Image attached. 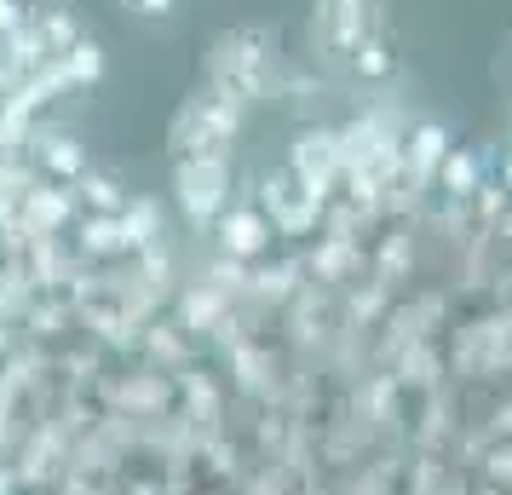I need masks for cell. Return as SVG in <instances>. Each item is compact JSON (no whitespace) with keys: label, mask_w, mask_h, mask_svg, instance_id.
<instances>
[{"label":"cell","mask_w":512,"mask_h":495,"mask_svg":"<svg viewBox=\"0 0 512 495\" xmlns=\"http://www.w3.org/2000/svg\"><path fill=\"white\" fill-rule=\"evenodd\" d=\"M81 248H87V254H116V248H127V231H121L116 213L87 219V225H81Z\"/></svg>","instance_id":"obj_5"},{"label":"cell","mask_w":512,"mask_h":495,"mask_svg":"<svg viewBox=\"0 0 512 495\" xmlns=\"http://www.w3.org/2000/svg\"><path fill=\"white\" fill-rule=\"evenodd\" d=\"M265 242H271V225H265L254 208H225L219 213V248H225L231 260H254Z\"/></svg>","instance_id":"obj_2"},{"label":"cell","mask_w":512,"mask_h":495,"mask_svg":"<svg viewBox=\"0 0 512 495\" xmlns=\"http://www.w3.org/2000/svg\"><path fill=\"white\" fill-rule=\"evenodd\" d=\"M156 225H162V213H156V202H133V208L121 213V231H127V248H139V242H150V236H156Z\"/></svg>","instance_id":"obj_6"},{"label":"cell","mask_w":512,"mask_h":495,"mask_svg":"<svg viewBox=\"0 0 512 495\" xmlns=\"http://www.w3.org/2000/svg\"><path fill=\"white\" fill-rule=\"evenodd\" d=\"M41 162H47L58 179H75V173H87V156H81V144H75L70 133H52V139H41Z\"/></svg>","instance_id":"obj_4"},{"label":"cell","mask_w":512,"mask_h":495,"mask_svg":"<svg viewBox=\"0 0 512 495\" xmlns=\"http://www.w3.org/2000/svg\"><path fill=\"white\" fill-rule=\"evenodd\" d=\"M144 12H167V0H144Z\"/></svg>","instance_id":"obj_12"},{"label":"cell","mask_w":512,"mask_h":495,"mask_svg":"<svg viewBox=\"0 0 512 495\" xmlns=\"http://www.w3.org/2000/svg\"><path fill=\"white\" fill-rule=\"evenodd\" d=\"M507 190H512V162H507Z\"/></svg>","instance_id":"obj_14"},{"label":"cell","mask_w":512,"mask_h":495,"mask_svg":"<svg viewBox=\"0 0 512 495\" xmlns=\"http://www.w3.org/2000/svg\"><path fill=\"white\" fill-rule=\"evenodd\" d=\"M64 64H70V81H98V75H104V52H98L93 41H75Z\"/></svg>","instance_id":"obj_7"},{"label":"cell","mask_w":512,"mask_h":495,"mask_svg":"<svg viewBox=\"0 0 512 495\" xmlns=\"http://www.w3.org/2000/svg\"><path fill=\"white\" fill-rule=\"evenodd\" d=\"M449 162V144H443V127L432 121H420L415 133H409V173H415V185H426L438 167Z\"/></svg>","instance_id":"obj_3"},{"label":"cell","mask_w":512,"mask_h":495,"mask_svg":"<svg viewBox=\"0 0 512 495\" xmlns=\"http://www.w3.org/2000/svg\"><path fill=\"white\" fill-rule=\"evenodd\" d=\"M6 81H12V64H6V58H0V87H6Z\"/></svg>","instance_id":"obj_13"},{"label":"cell","mask_w":512,"mask_h":495,"mask_svg":"<svg viewBox=\"0 0 512 495\" xmlns=\"http://www.w3.org/2000/svg\"><path fill=\"white\" fill-rule=\"evenodd\" d=\"M12 29H24V12L12 0H0V35H12Z\"/></svg>","instance_id":"obj_11"},{"label":"cell","mask_w":512,"mask_h":495,"mask_svg":"<svg viewBox=\"0 0 512 495\" xmlns=\"http://www.w3.org/2000/svg\"><path fill=\"white\" fill-rule=\"evenodd\" d=\"M438 173H443V185L455 190V196H466V190H478V162H472V156H449V162H443Z\"/></svg>","instance_id":"obj_9"},{"label":"cell","mask_w":512,"mask_h":495,"mask_svg":"<svg viewBox=\"0 0 512 495\" xmlns=\"http://www.w3.org/2000/svg\"><path fill=\"white\" fill-rule=\"evenodd\" d=\"M225 190H231V173L219 156H185L179 162V208L196 219V225H208L225 213Z\"/></svg>","instance_id":"obj_1"},{"label":"cell","mask_w":512,"mask_h":495,"mask_svg":"<svg viewBox=\"0 0 512 495\" xmlns=\"http://www.w3.org/2000/svg\"><path fill=\"white\" fill-rule=\"evenodd\" d=\"M29 213H35L41 225H58V219L70 213V202H64L58 190H35V196H29Z\"/></svg>","instance_id":"obj_10"},{"label":"cell","mask_w":512,"mask_h":495,"mask_svg":"<svg viewBox=\"0 0 512 495\" xmlns=\"http://www.w3.org/2000/svg\"><path fill=\"white\" fill-rule=\"evenodd\" d=\"M81 190H87V202L98 213H116L121 208V185L116 179H104V173H81Z\"/></svg>","instance_id":"obj_8"}]
</instances>
